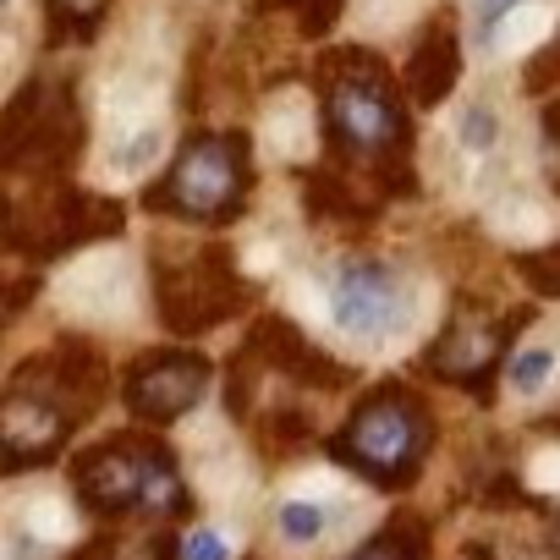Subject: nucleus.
I'll use <instances>...</instances> for the list:
<instances>
[{
  "label": "nucleus",
  "mask_w": 560,
  "mask_h": 560,
  "mask_svg": "<svg viewBox=\"0 0 560 560\" xmlns=\"http://www.w3.org/2000/svg\"><path fill=\"white\" fill-rule=\"evenodd\" d=\"M319 83H325L330 149L341 160L369 165L380 176V192H390V187L412 192V171H407L412 121L396 100L390 67L369 50H336V56L319 61Z\"/></svg>",
  "instance_id": "nucleus-1"
},
{
  "label": "nucleus",
  "mask_w": 560,
  "mask_h": 560,
  "mask_svg": "<svg viewBox=\"0 0 560 560\" xmlns=\"http://www.w3.org/2000/svg\"><path fill=\"white\" fill-rule=\"evenodd\" d=\"M100 396H105V363L83 341H61L50 358L23 363L7 390V418H0L7 467L23 472V467L45 462L100 407Z\"/></svg>",
  "instance_id": "nucleus-2"
},
{
  "label": "nucleus",
  "mask_w": 560,
  "mask_h": 560,
  "mask_svg": "<svg viewBox=\"0 0 560 560\" xmlns=\"http://www.w3.org/2000/svg\"><path fill=\"white\" fill-rule=\"evenodd\" d=\"M247 187H253L247 138L242 132H198V138L182 143L171 171L143 192V203L154 214H182V220L225 225V220L242 214Z\"/></svg>",
  "instance_id": "nucleus-3"
},
{
  "label": "nucleus",
  "mask_w": 560,
  "mask_h": 560,
  "mask_svg": "<svg viewBox=\"0 0 560 560\" xmlns=\"http://www.w3.org/2000/svg\"><path fill=\"white\" fill-rule=\"evenodd\" d=\"M423 451H429V418L396 385H380L352 412V423L336 434V456L374 483H407L418 472Z\"/></svg>",
  "instance_id": "nucleus-4"
},
{
  "label": "nucleus",
  "mask_w": 560,
  "mask_h": 560,
  "mask_svg": "<svg viewBox=\"0 0 560 560\" xmlns=\"http://www.w3.org/2000/svg\"><path fill=\"white\" fill-rule=\"evenodd\" d=\"M78 494L105 516L132 511V505H143V511H182L187 505L171 456L143 434H116L94 456H83L78 462Z\"/></svg>",
  "instance_id": "nucleus-5"
},
{
  "label": "nucleus",
  "mask_w": 560,
  "mask_h": 560,
  "mask_svg": "<svg viewBox=\"0 0 560 560\" xmlns=\"http://www.w3.org/2000/svg\"><path fill=\"white\" fill-rule=\"evenodd\" d=\"M154 303L176 336H198L247 303V280L236 275V258L225 247H198L187 258L154 253Z\"/></svg>",
  "instance_id": "nucleus-6"
},
{
  "label": "nucleus",
  "mask_w": 560,
  "mask_h": 560,
  "mask_svg": "<svg viewBox=\"0 0 560 560\" xmlns=\"http://www.w3.org/2000/svg\"><path fill=\"white\" fill-rule=\"evenodd\" d=\"M83 110L67 83H28L7 105V165L12 171H67L83 154Z\"/></svg>",
  "instance_id": "nucleus-7"
},
{
  "label": "nucleus",
  "mask_w": 560,
  "mask_h": 560,
  "mask_svg": "<svg viewBox=\"0 0 560 560\" xmlns=\"http://www.w3.org/2000/svg\"><path fill=\"white\" fill-rule=\"evenodd\" d=\"M330 314L347 336L380 341L407 319V287H401V275L380 258H347L330 280Z\"/></svg>",
  "instance_id": "nucleus-8"
},
{
  "label": "nucleus",
  "mask_w": 560,
  "mask_h": 560,
  "mask_svg": "<svg viewBox=\"0 0 560 560\" xmlns=\"http://www.w3.org/2000/svg\"><path fill=\"white\" fill-rule=\"evenodd\" d=\"M522 319H527V314L489 319V314H472V308H462V314H456V319L440 330V341L429 347V369H434L440 380H451V385L472 390V396H489L494 363L505 358V347H511V330H516Z\"/></svg>",
  "instance_id": "nucleus-9"
},
{
  "label": "nucleus",
  "mask_w": 560,
  "mask_h": 560,
  "mask_svg": "<svg viewBox=\"0 0 560 560\" xmlns=\"http://www.w3.org/2000/svg\"><path fill=\"white\" fill-rule=\"evenodd\" d=\"M121 203L100 198V192H72V187H56L45 203H39V231L18 236L12 247L23 253H39V258H56L67 247H83V242H100V236H116L121 231Z\"/></svg>",
  "instance_id": "nucleus-10"
},
{
  "label": "nucleus",
  "mask_w": 560,
  "mask_h": 560,
  "mask_svg": "<svg viewBox=\"0 0 560 560\" xmlns=\"http://www.w3.org/2000/svg\"><path fill=\"white\" fill-rule=\"evenodd\" d=\"M209 385V363L198 352H143L127 374V407L149 423L182 418Z\"/></svg>",
  "instance_id": "nucleus-11"
},
{
  "label": "nucleus",
  "mask_w": 560,
  "mask_h": 560,
  "mask_svg": "<svg viewBox=\"0 0 560 560\" xmlns=\"http://www.w3.org/2000/svg\"><path fill=\"white\" fill-rule=\"evenodd\" d=\"M456 78H462V45H456L451 12H440V18L418 34V45H412V56H407V67H401V89H407L412 105L434 110V105H445V100L456 94Z\"/></svg>",
  "instance_id": "nucleus-12"
},
{
  "label": "nucleus",
  "mask_w": 560,
  "mask_h": 560,
  "mask_svg": "<svg viewBox=\"0 0 560 560\" xmlns=\"http://www.w3.org/2000/svg\"><path fill=\"white\" fill-rule=\"evenodd\" d=\"M247 347L264 352L258 363L292 374V380H308V385H341V380H347V369H336V363H330L298 325H287V319H258V330H253Z\"/></svg>",
  "instance_id": "nucleus-13"
},
{
  "label": "nucleus",
  "mask_w": 560,
  "mask_h": 560,
  "mask_svg": "<svg viewBox=\"0 0 560 560\" xmlns=\"http://www.w3.org/2000/svg\"><path fill=\"white\" fill-rule=\"evenodd\" d=\"M429 555V538H423V527L412 522V516H401V522H390L385 533H374L358 555H347V560H423Z\"/></svg>",
  "instance_id": "nucleus-14"
},
{
  "label": "nucleus",
  "mask_w": 560,
  "mask_h": 560,
  "mask_svg": "<svg viewBox=\"0 0 560 560\" xmlns=\"http://www.w3.org/2000/svg\"><path fill=\"white\" fill-rule=\"evenodd\" d=\"M341 7H347V0H258V12H292L298 34H308V39L330 34L336 18H341Z\"/></svg>",
  "instance_id": "nucleus-15"
},
{
  "label": "nucleus",
  "mask_w": 560,
  "mask_h": 560,
  "mask_svg": "<svg viewBox=\"0 0 560 560\" xmlns=\"http://www.w3.org/2000/svg\"><path fill=\"white\" fill-rule=\"evenodd\" d=\"M45 18L56 39H89L105 18V0H45Z\"/></svg>",
  "instance_id": "nucleus-16"
},
{
  "label": "nucleus",
  "mask_w": 560,
  "mask_h": 560,
  "mask_svg": "<svg viewBox=\"0 0 560 560\" xmlns=\"http://www.w3.org/2000/svg\"><path fill=\"white\" fill-rule=\"evenodd\" d=\"M516 275L527 280L538 298H560V242H549L538 253H522L516 258Z\"/></svg>",
  "instance_id": "nucleus-17"
},
{
  "label": "nucleus",
  "mask_w": 560,
  "mask_h": 560,
  "mask_svg": "<svg viewBox=\"0 0 560 560\" xmlns=\"http://www.w3.org/2000/svg\"><path fill=\"white\" fill-rule=\"evenodd\" d=\"M549 374H555V352H549V347H533V352H516V358H511V385H516L522 396L544 390Z\"/></svg>",
  "instance_id": "nucleus-18"
},
{
  "label": "nucleus",
  "mask_w": 560,
  "mask_h": 560,
  "mask_svg": "<svg viewBox=\"0 0 560 560\" xmlns=\"http://www.w3.org/2000/svg\"><path fill=\"white\" fill-rule=\"evenodd\" d=\"M280 533L298 538V544H314V538L325 533V511H319V505H308V500H292L287 511H280Z\"/></svg>",
  "instance_id": "nucleus-19"
},
{
  "label": "nucleus",
  "mask_w": 560,
  "mask_h": 560,
  "mask_svg": "<svg viewBox=\"0 0 560 560\" xmlns=\"http://www.w3.org/2000/svg\"><path fill=\"white\" fill-rule=\"evenodd\" d=\"M494 138H500L494 110H489V105H467V116H462V143H467L472 154H483V149H494Z\"/></svg>",
  "instance_id": "nucleus-20"
},
{
  "label": "nucleus",
  "mask_w": 560,
  "mask_h": 560,
  "mask_svg": "<svg viewBox=\"0 0 560 560\" xmlns=\"http://www.w3.org/2000/svg\"><path fill=\"white\" fill-rule=\"evenodd\" d=\"M171 555V544L165 538H116V544H105V555L100 560H165Z\"/></svg>",
  "instance_id": "nucleus-21"
},
{
  "label": "nucleus",
  "mask_w": 560,
  "mask_h": 560,
  "mask_svg": "<svg viewBox=\"0 0 560 560\" xmlns=\"http://www.w3.org/2000/svg\"><path fill=\"white\" fill-rule=\"evenodd\" d=\"M516 7H522V0H478V34H483V45H494L500 23H505Z\"/></svg>",
  "instance_id": "nucleus-22"
},
{
  "label": "nucleus",
  "mask_w": 560,
  "mask_h": 560,
  "mask_svg": "<svg viewBox=\"0 0 560 560\" xmlns=\"http://www.w3.org/2000/svg\"><path fill=\"white\" fill-rule=\"evenodd\" d=\"M187 560H225V538L220 533H192L187 538Z\"/></svg>",
  "instance_id": "nucleus-23"
},
{
  "label": "nucleus",
  "mask_w": 560,
  "mask_h": 560,
  "mask_svg": "<svg viewBox=\"0 0 560 560\" xmlns=\"http://www.w3.org/2000/svg\"><path fill=\"white\" fill-rule=\"evenodd\" d=\"M549 138H555V149H560V105L549 110Z\"/></svg>",
  "instance_id": "nucleus-24"
},
{
  "label": "nucleus",
  "mask_w": 560,
  "mask_h": 560,
  "mask_svg": "<svg viewBox=\"0 0 560 560\" xmlns=\"http://www.w3.org/2000/svg\"><path fill=\"white\" fill-rule=\"evenodd\" d=\"M549 544H555V555H560V522H555V533H549Z\"/></svg>",
  "instance_id": "nucleus-25"
},
{
  "label": "nucleus",
  "mask_w": 560,
  "mask_h": 560,
  "mask_svg": "<svg viewBox=\"0 0 560 560\" xmlns=\"http://www.w3.org/2000/svg\"><path fill=\"white\" fill-rule=\"evenodd\" d=\"M555 61H560V45H555Z\"/></svg>",
  "instance_id": "nucleus-26"
}]
</instances>
